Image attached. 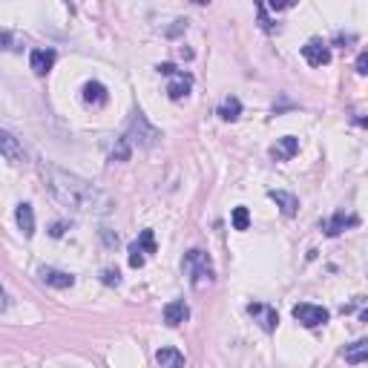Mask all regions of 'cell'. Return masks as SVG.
I'll return each mask as SVG.
<instances>
[{
  "label": "cell",
  "instance_id": "obj_16",
  "mask_svg": "<svg viewBox=\"0 0 368 368\" xmlns=\"http://www.w3.org/2000/svg\"><path fill=\"white\" fill-rule=\"evenodd\" d=\"M15 222H18L21 234H23L26 239H32V236H35V210H32V205L21 202V205H18V210H15Z\"/></svg>",
  "mask_w": 368,
  "mask_h": 368
},
{
  "label": "cell",
  "instance_id": "obj_15",
  "mask_svg": "<svg viewBox=\"0 0 368 368\" xmlns=\"http://www.w3.org/2000/svg\"><path fill=\"white\" fill-rule=\"evenodd\" d=\"M84 101L86 104H96V107H104L110 101V92L101 81H86L84 84Z\"/></svg>",
  "mask_w": 368,
  "mask_h": 368
},
{
  "label": "cell",
  "instance_id": "obj_13",
  "mask_svg": "<svg viewBox=\"0 0 368 368\" xmlns=\"http://www.w3.org/2000/svg\"><path fill=\"white\" fill-rule=\"evenodd\" d=\"M357 224H360L357 216H345V213L340 210V213H334L331 219L322 222V234H326V236H340L345 227H357Z\"/></svg>",
  "mask_w": 368,
  "mask_h": 368
},
{
  "label": "cell",
  "instance_id": "obj_24",
  "mask_svg": "<svg viewBox=\"0 0 368 368\" xmlns=\"http://www.w3.org/2000/svg\"><path fill=\"white\" fill-rule=\"evenodd\" d=\"M9 308V294H6V288L4 285H0V314H4Z\"/></svg>",
  "mask_w": 368,
  "mask_h": 368
},
{
  "label": "cell",
  "instance_id": "obj_23",
  "mask_svg": "<svg viewBox=\"0 0 368 368\" xmlns=\"http://www.w3.org/2000/svg\"><path fill=\"white\" fill-rule=\"evenodd\" d=\"M357 72H360V75L368 72V55H365V52H360V58H357Z\"/></svg>",
  "mask_w": 368,
  "mask_h": 368
},
{
  "label": "cell",
  "instance_id": "obj_1",
  "mask_svg": "<svg viewBox=\"0 0 368 368\" xmlns=\"http://www.w3.org/2000/svg\"><path fill=\"white\" fill-rule=\"evenodd\" d=\"M40 176L46 181V190H50L69 210L104 216V213H110L115 207L110 193H104L92 181H86V178H81L75 173H67V170H61L55 164H40Z\"/></svg>",
  "mask_w": 368,
  "mask_h": 368
},
{
  "label": "cell",
  "instance_id": "obj_9",
  "mask_svg": "<svg viewBox=\"0 0 368 368\" xmlns=\"http://www.w3.org/2000/svg\"><path fill=\"white\" fill-rule=\"evenodd\" d=\"M302 58L308 61V67H326V64H331V50H328L326 40L311 38V40L302 46Z\"/></svg>",
  "mask_w": 368,
  "mask_h": 368
},
{
  "label": "cell",
  "instance_id": "obj_5",
  "mask_svg": "<svg viewBox=\"0 0 368 368\" xmlns=\"http://www.w3.org/2000/svg\"><path fill=\"white\" fill-rule=\"evenodd\" d=\"M294 319L299 322V326H305V328H319V326H326V322L331 319V314L322 308V305H311V302H299V305H294Z\"/></svg>",
  "mask_w": 368,
  "mask_h": 368
},
{
  "label": "cell",
  "instance_id": "obj_12",
  "mask_svg": "<svg viewBox=\"0 0 368 368\" xmlns=\"http://www.w3.org/2000/svg\"><path fill=\"white\" fill-rule=\"evenodd\" d=\"M55 61H58V55H55V50H32V55H29V67H32V72L35 75H50V69L55 67Z\"/></svg>",
  "mask_w": 368,
  "mask_h": 368
},
{
  "label": "cell",
  "instance_id": "obj_21",
  "mask_svg": "<svg viewBox=\"0 0 368 368\" xmlns=\"http://www.w3.org/2000/svg\"><path fill=\"white\" fill-rule=\"evenodd\" d=\"M234 227H236V230H248V227H251V210H248L245 205L234 207Z\"/></svg>",
  "mask_w": 368,
  "mask_h": 368
},
{
  "label": "cell",
  "instance_id": "obj_14",
  "mask_svg": "<svg viewBox=\"0 0 368 368\" xmlns=\"http://www.w3.org/2000/svg\"><path fill=\"white\" fill-rule=\"evenodd\" d=\"M188 316H190V308L184 299H173V302L164 305V322L170 328H178L181 322H188Z\"/></svg>",
  "mask_w": 368,
  "mask_h": 368
},
{
  "label": "cell",
  "instance_id": "obj_18",
  "mask_svg": "<svg viewBox=\"0 0 368 368\" xmlns=\"http://www.w3.org/2000/svg\"><path fill=\"white\" fill-rule=\"evenodd\" d=\"M343 357H345V362H351V365H362V362L368 360V340H357V343L345 345V348H343Z\"/></svg>",
  "mask_w": 368,
  "mask_h": 368
},
{
  "label": "cell",
  "instance_id": "obj_8",
  "mask_svg": "<svg viewBox=\"0 0 368 368\" xmlns=\"http://www.w3.org/2000/svg\"><path fill=\"white\" fill-rule=\"evenodd\" d=\"M0 156L9 164H23L26 161V150L21 144V138H15L9 130H0Z\"/></svg>",
  "mask_w": 368,
  "mask_h": 368
},
{
  "label": "cell",
  "instance_id": "obj_2",
  "mask_svg": "<svg viewBox=\"0 0 368 368\" xmlns=\"http://www.w3.org/2000/svg\"><path fill=\"white\" fill-rule=\"evenodd\" d=\"M181 268H184V273L190 276V285H193L196 291H205V288H210V285L216 282L213 262H210V256H207L205 251H199V248H193V251L184 253Z\"/></svg>",
  "mask_w": 368,
  "mask_h": 368
},
{
  "label": "cell",
  "instance_id": "obj_6",
  "mask_svg": "<svg viewBox=\"0 0 368 368\" xmlns=\"http://www.w3.org/2000/svg\"><path fill=\"white\" fill-rule=\"evenodd\" d=\"M248 314L253 316V322H259V328L268 331V334H273L276 326H280V314H276V308H270L268 302H251Z\"/></svg>",
  "mask_w": 368,
  "mask_h": 368
},
{
  "label": "cell",
  "instance_id": "obj_11",
  "mask_svg": "<svg viewBox=\"0 0 368 368\" xmlns=\"http://www.w3.org/2000/svg\"><path fill=\"white\" fill-rule=\"evenodd\" d=\"M297 153H299V138H294V135L276 138V144L270 147V159L273 161H291Z\"/></svg>",
  "mask_w": 368,
  "mask_h": 368
},
{
  "label": "cell",
  "instance_id": "obj_3",
  "mask_svg": "<svg viewBox=\"0 0 368 368\" xmlns=\"http://www.w3.org/2000/svg\"><path fill=\"white\" fill-rule=\"evenodd\" d=\"M159 138H161V132L142 115V113H138L135 118H132V124L127 127V132L121 135V142L132 150V147H142V150H147V147H153L156 142H159Z\"/></svg>",
  "mask_w": 368,
  "mask_h": 368
},
{
  "label": "cell",
  "instance_id": "obj_7",
  "mask_svg": "<svg viewBox=\"0 0 368 368\" xmlns=\"http://www.w3.org/2000/svg\"><path fill=\"white\" fill-rule=\"evenodd\" d=\"M147 253H156V236L153 230H142V236H138V242L130 245V268H142Z\"/></svg>",
  "mask_w": 368,
  "mask_h": 368
},
{
  "label": "cell",
  "instance_id": "obj_20",
  "mask_svg": "<svg viewBox=\"0 0 368 368\" xmlns=\"http://www.w3.org/2000/svg\"><path fill=\"white\" fill-rule=\"evenodd\" d=\"M216 115H219L222 121H236V118L242 115V101H239L236 96H227V98H224V101L219 104Z\"/></svg>",
  "mask_w": 368,
  "mask_h": 368
},
{
  "label": "cell",
  "instance_id": "obj_22",
  "mask_svg": "<svg viewBox=\"0 0 368 368\" xmlns=\"http://www.w3.org/2000/svg\"><path fill=\"white\" fill-rule=\"evenodd\" d=\"M101 282L110 285V288H118V285H121V273L113 270V268H104V270H101Z\"/></svg>",
  "mask_w": 368,
  "mask_h": 368
},
{
  "label": "cell",
  "instance_id": "obj_19",
  "mask_svg": "<svg viewBox=\"0 0 368 368\" xmlns=\"http://www.w3.org/2000/svg\"><path fill=\"white\" fill-rule=\"evenodd\" d=\"M156 362H159V368H184V354L178 348H159Z\"/></svg>",
  "mask_w": 368,
  "mask_h": 368
},
{
  "label": "cell",
  "instance_id": "obj_10",
  "mask_svg": "<svg viewBox=\"0 0 368 368\" xmlns=\"http://www.w3.org/2000/svg\"><path fill=\"white\" fill-rule=\"evenodd\" d=\"M38 276H40V282H43V285L58 288V291H67V288L75 285V276L67 273V270H58V268H40Z\"/></svg>",
  "mask_w": 368,
  "mask_h": 368
},
{
  "label": "cell",
  "instance_id": "obj_4",
  "mask_svg": "<svg viewBox=\"0 0 368 368\" xmlns=\"http://www.w3.org/2000/svg\"><path fill=\"white\" fill-rule=\"evenodd\" d=\"M159 72L170 78V84H167V96H170L173 101H181L184 96H190V89H193V75H190V72L176 69L173 64H159Z\"/></svg>",
  "mask_w": 368,
  "mask_h": 368
},
{
  "label": "cell",
  "instance_id": "obj_17",
  "mask_svg": "<svg viewBox=\"0 0 368 368\" xmlns=\"http://www.w3.org/2000/svg\"><path fill=\"white\" fill-rule=\"evenodd\" d=\"M268 199H270V202H276V207H280L285 216H297V210H299V199H297L294 193H285V190H270V193H268Z\"/></svg>",
  "mask_w": 368,
  "mask_h": 368
}]
</instances>
